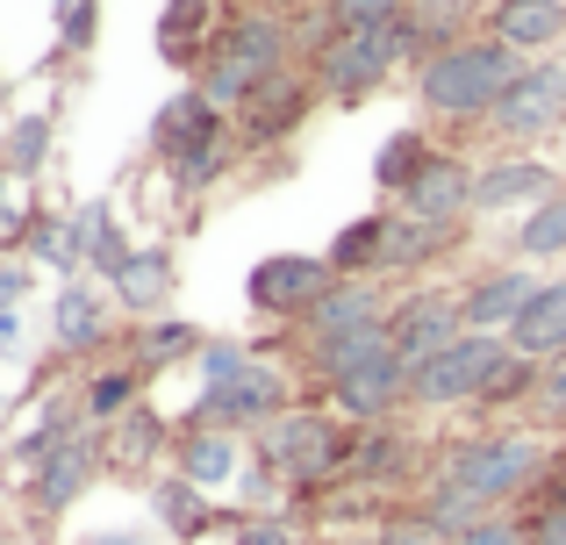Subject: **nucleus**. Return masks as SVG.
I'll return each instance as SVG.
<instances>
[{"label": "nucleus", "mask_w": 566, "mask_h": 545, "mask_svg": "<svg viewBox=\"0 0 566 545\" xmlns=\"http://www.w3.org/2000/svg\"><path fill=\"white\" fill-rule=\"evenodd\" d=\"M387 316H395V308H387V302H380V287L359 273V280H337V287H331V294H323V302L302 316V331H308V345H316V337L366 331V323H387Z\"/></svg>", "instance_id": "a211bd4d"}, {"label": "nucleus", "mask_w": 566, "mask_h": 545, "mask_svg": "<svg viewBox=\"0 0 566 545\" xmlns=\"http://www.w3.org/2000/svg\"><path fill=\"white\" fill-rule=\"evenodd\" d=\"M352 452H359V431L316 417V409H294V417L265 423V467L294 489H316L331 474H352Z\"/></svg>", "instance_id": "20e7f679"}, {"label": "nucleus", "mask_w": 566, "mask_h": 545, "mask_svg": "<svg viewBox=\"0 0 566 545\" xmlns=\"http://www.w3.org/2000/svg\"><path fill=\"white\" fill-rule=\"evenodd\" d=\"M545 474V446L524 431H488V438H467V446H452V460H444V481H459V489H473L481 503H510V495L538 489Z\"/></svg>", "instance_id": "39448f33"}, {"label": "nucleus", "mask_w": 566, "mask_h": 545, "mask_svg": "<svg viewBox=\"0 0 566 545\" xmlns=\"http://www.w3.org/2000/svg\"><path fill=\"white\" fill-rule=\"evenodd\" d=\"M538 287L545 280H531L524 266H495V273H481L467 294H459V316H467V331H510Z\"/></svg>", "instance_id": "2eb2a0df"}, {"label": "nucleus", "mask_w": 566, "mask_h": 545, "mask_svg": "<svg viewBox=\"0 0 566 545\" xmlns=\"http://www.w3.org/2000/svg\"><path fill=\"white\" fill-rule=\"evenodd\" d=\"M495 43H510L516 57L524 51H545V43L566 36V0H495Z\"/></svg>", "instance_id": "aec40b11"}, {"label": "nucleus", "mask_w": 566, "mask_h": 545, "mask_svg": "<svg viewBox=\"0 0 566 545\" xmlns=\"http://www.w3.org/2000/svg\"><path fill=\"white\" fill-rule=\"evenodd\" d=\"M108 294L129 308V316H158V308L172 302V252H166V244H137L129 266L108 280Z\"/></svg>", "instance_id": "6ab92c4d"}, {"label": "nucleus", "mask_w": 566, "mask_h": 545, "mask_svg": "<svg viewBox=\"0 0 566 545\" xmlns=\"http://www.w3.org/2000/svg\"><path fill=\"white\" fill-rule=\"evenodd\" d=\"M473 180L481 166H467L459 151H430V166L409 180L401 195V216H423V223H467L473 216Z\"/></svg>", "instance_id": "f8f14e48"}, {"label": "nucleus", "mask_w": 566, "mask_h": 545, "mask_svg": "<svg viewBox=\"0 0 566 545\" xmlns=\"http://www.w3.org/2000/svg\"><path fill=\"white\" fill-rule=\"evenodd\" d=\"M94 467H101V446L72 431L65 446H57L51 460H43L36 474H29V481H36V510H43V517H57V510H72V503H80V495H86V481H94Z\"/></svg>", "instance_id": "f3484780"}, {"label": "nucleus", "mask_w": 566, "mask_h": 545, "mask_svg": "<svg viewBox=\"0 0 566 545\" xmlns=\"http://www.w3.org/2000/svg\"><path fill=\"white\" fill-rule=\"evenodd\" d=\"M409 460H416L409 438L387 431V423H374V431H359V452H352V481H395Z\"/></svg>", "instance_id": "2f4dec72"}, {"label": "nucleus", "mask_w": 566, "mask_h": 545, "mask_svg": "<svg viewBox=\"0 0 566 545\" xmlns=\"http://www.w3.org/2000/svg\"><path fill=\"white\" fill-rule=\"evenodd\" d=\"M502 352H510V331H467V337H452L438 359H423L409 374V402L416 409L481 402V388H488V374L502 366Z\"/></svg>", "instance_id": "423d86ee"}, {"label": "nucleus", "mask_w": 566, "mask_h": 545, "mask_svg": "<svg viewBox=\"0 0 566 545\" xmlns=\"http://www.w3.org/2000/svg\"><path fill=\"white\" fill-rule=\"evenodd\" d=\"M538 380H545V359H524V352H502V366L488 374L481 388V409H510V402H538Z\"/></svg>", "instance_id": "473e14b6"}, {"label": "nucleus", "mask_w": 566, "mask_h": 545, "mask_svg": "<svg viewBox=\"0 0 566 545\" xmlns=\"http://www.w3.org/2000/svg\"><path fill=\"white\" fill-rule=\"evenodd\" d=\"M94 22H101V0H57V36H65V51H94Z\"/></svg>", "instance_id": "58836bf2"}, {"label": "nucleus", "mask_w": 566, "mask_h": 545, "mask_svg": "<svg viewBox=\"0 0 566 545\" xmlns=\"http://www.w3.org/2000/svg\"><path fill=\"white\" fill-rule=\"evenodd\" d=\"M488 123H495L502 144H538L553 129H566V65H524Z\"/></svg>", "instance_id": "1a4fd4ad"}, {"label": "nucleus", "mask_w": 566, "mask_h": 545, "mask_svg": "<svg viewBox=\"0 0 566 545\" xmlns=\"http://www.w3.org/2000/svg\"><path fill=\"white\" fill-rule=\"evenodd\" d=\"M22 345V316H14V308H0V352H14Z\"/></svg>", "instance_id": "09e8293b"}, {"label": "nucleus", "mask_w": 566, "mask_h": 545, "mask_svg": "<svg viewBox=\"0 0 566 545\" xmlns=\"http://www.w3.org/2000/svg\"><path fill=\"white\" fill-rule=\"evenodd\" d=\"M337 280H345V273H337L331 259L273 252V259H259V266H251L244 294H251V308H259V316H308V308H316Z\"/></svg>", "instance_id": "6e6552de"}, {"label": "nucleus", "mask_w": 566, "mask_h": 545, "mask_svg": "<svg viewBox=\"0 0 566 545\" xmlns=\"http://www.w3.org/2000/svg\"><path fill=\"white\" fill-rule=\"evenodd\" d=\"M86 545H144L137 532H101V538H86Z\"/></svg>", "instance_id": "8fccbe9b"}, {"label": "nucleus", "mask_w": 566, "mask_h": 545, "mask_svg": "<svg viewBox=\"0 0 566 545\" xmlns=\"http://www.w3.org/2000/svg\"><path fill=\"white\" fill-rule=\"evenodd\" d=\"M201 345L208 337L193 331V323H151V331L129 345V366H137V374H158V366H172V359H193Z\"/></svg>", "instance_id": "72a5a7b5"}, {"label": "nucleus", "mask_w": 566, "mask_h": 545, "mask_svg": "<svg viewBox=\"0 0 566 545\" xmlns=\"http://www.w3.org/2000/svg\"><path fill=\"white\" fill-rule=\"evenodd\" d=\"M531 538H538V545H566V495H559L553 510H538V517H531Z\"/></svg>", "instance_id": "49530a36"}, {"label": "nucleus", "mask_w": 566, "mask_h": 545, "mask_svg": "<svg viewBox=\"0 0 566 545\" xmlns=\"http://www.w3.org/2000/svg\"><path fill=\"white\" fill-rule=\"evenodd\" d=\"M129 252H137V244L123 238V230H115V216H108V201H101V223H94V252H86V266H94L101 280H115L129 266Z\"/></svg>", "instance_id": "e433bc0d"}, {"label": "nucleus", "mask_w": 566, "mask_h": 545, "mask_svg": "<svg viewBox=\"0 0 566 545\" xmlns=\"http://www.w3.org/2000/svg\"><path fill=\"white\" fill-rule=\"evenodd\" d=\"M36 223V216L22 209V201H14V187H8V172H0V238H22V230Z\"/></svg>", "instance_id": "a18cd8bd"}, {"label": "nucleus", "mask_w": 566, "mask_h": 545, "mask_svg": "<svg viewBox=\"0 0 566 545\" xmlns=\"http://www.w3.org/2000/svg\"><path fill=\"white\" fill-rule=\"evenodd\" d=\"M510 345L524 352V359H559L566 352V280H545V287L531 294V308L510 323Z\"/></svg>", "instance_id": "412c9836"}, {"label": "nucleus", "mask_w": 566, "mask_h": 545, "mask_svg": "<svg viewBox=\"0 0 566 545\" xmlns=\"http://www.w3.org/2000/svg\"><path fill=\"white\" fill-rule=\"evenodd\" d=\"M280 417H287V374L265 359H251L230 380H208L201 409H193V423H216V431H265Z\"/></svg>", "instance_id": "0eeeda50"}, {"label": "nucleus", "mask_w": 566, "mask_h": 545, "mask_svg": "<svg viewBox=\"0 0 566 545\" xmlns=\"http://www.w3.org/2000/svg\"><path fill=\"white\" fill-rule=\"evenodd\" d=\"M201 366H208V380H230V374H244V366H251V352L230 345V337H216V345H201Z\"/></svg>", "instance_id": "79ce46f5"}, {"label": "nucleus", "mask_w": 566, "mask_h": 545, "mask_svg": "<svg viewBox=\"0 0 566 545\" xmlns=\"http://www.w3.org/2000/svg\"><path fill=\"white\" fill-rule=\"evenodd\" d=\"M0 172H8V166H0Z\"/></svg>", "instance_id": "603ef678"}, {"label": "nucleus", "mask_w": 566, "mask_h": 545, "mask_svg": "<svg viewBox=\"0 0 566 545\" xmlns=\"http://www.w3.org/2000/svg\"><path fill=\"white\" fill-rule=\"evenodd\" d=\"M409 51H423V29H416V14H401V22L387 29H331V36L316 43V86L331 101H366L387 72L401 65Z\"/></svg>", "instance_id": "7ed1b4c3"}, {"label": "nucleus", "mask_w": 566, "mask_h": 545, "mask_svg": "<svg viewBox=\"0 0 566 545\" xmlns=\"http://www.w3.org/2000/svg\"><path fill=\"white\" fill-rule=\"evenodd\" d=\"M538 402H545V409H553V417L566 423V352H559V359H545V380H538Z\"/></svg>", "instance_id": "37998d69"}, {"label": "nucleus", "mask_w": 566, "mask_h": 545, "mask_svg": "<svg viewBox=\"0 0 566 545\" xmlns=\"http://www.w3.org/2000/svg\"><path fill=\"white\" fill-rule=\"evenodd\" d=\"M452 545H538V538H531V524L488 517V524H473V532H467V538H452Z\"/></svg>", "instance_id": "a19ab883"}, {"label": "nucleus", "mask_w": 566, "mask_h": 545, "mask_svg": "<svg viewBox=\"0 0 566 545\" xmlns=\"http://www.w3.org/2000/svg\"><path fill=\"white\" fill-rule=\"evenodd\" d=\"M387 337H395V359L416 374V366L438 359L452 337H467V316H459L452 294H430V287H423V294H409V302L387 316Z\"/></svg>", "instance_id": "9b49d317"}, {"label": "nucleus", "mask_w": 566, "mask_h": 545, "mask_svg": "<svg viewBox=\"0 0 566 545\" xmlns=\"http://www.w3.org/2000/svg\"><path fill=\"white\" fill-rule=\"evenodd\" d=\"M430 166V137L423 129H395V137L380 144V158H374V180H380V195H409V180Z\"/></svg>", "instance_id": "7c9ffc66"}, {"label": "nucleus", "mask_w": 566, "mask_h": 545, "mask_svg": "<svg viewBox=\"0 0 566 545\" xmlns=\"http://www.w3.org/2000/svg\"><path fill=\"white\" fill-rule=\"evenodd\" d=\"M273 80H287V22H273V14H237V22L216 29L193 86H201L216 108L244 115Z\"/></svg>", "instance_id": "f03ea898"}, {"label": "nucleus", "mask_w": 566, "mask_h": 545, "mask_svg": "<svg viewBox=\"0 0 566 545\" xmlns=\"http://www.w3.org/2000/svg\"><path fill=\"white\" fill-rule=\"evenodd\" d=\"M151 510H158V524H166V532H172V538H201V532H208V524H216V517H208V495H201V489H193V481H187V474H172V481H158V489H151Z\"/></svg>", "instance_id": "cd10ccee"}, {"label": "nucleus", "mask_w": 566, "mask_h": 545, "mask_svg": "<svg viewBox=\"0 0 566 545\" xmlns=\"http://www.w3.org/2000/svg\"><path fill=\"white\" fill-rule=\"evenodd\" d=\"M137 366H108V374H94V388H86V417L94 423H123L129 409H137Z\"/></svg>", "instance_id": "f704fd0d"}, {"label": "nucleus", "mask_w": 566, "mask_h": 545, "mask_svg": "<svg viewBox=\"0 0 566 545\" xmlns=\"http://www.w3.org/2000/svg\"><path fill=\"white\" fill-rule=\"evenodd\" d=\"M331 29H387L401 14H416V0H323Z\"/></svg>", "instance_id": "c9c22d12"}, {"label": "nucleus", "mask_w": 566, "mask_h": 545, "mask_svg": "<svg viewBox=\"0 0 566 545\" xmlns=\"http://www.w3.org/2000/svg\"><path fill=\"white\" fill-rule=\"evenodd\" d=\"M510 252L516 259H559L566 252V187H559L553 201H538V209L510 230Z\"/></svg>", "instance_id": "c756f323"}, {"label": "nucleus", "mask_w": 566, "mask_h": 545, "mask_svg": "<svg viewBox=\"0 0 566 545\" xmlns=\"http://www.w3.org/2000/svg\"><path fill=\"white\" fill-rule=\"evenodd\" d=\"M559 180L553 166H538L531 151H502L481 166V180H473V216H502V209H538V201H553Z\"/></svg>", "instance_id": "ddd939ff"}, {"label": "nucleus", "mask_w": 566, "mask_h": 545, "mask_svg": "<svg viewBox=\"0 0 566 545\" xmlns=\"http://www.w3.org/2000/svg\"><path fill=\"white\" fill-rule=\"evenodd\" d=\"M323 388H331L337 417H345L352 431H374V423H387L401 402H409V366H401L395 345H387V352H374V359H359V366H345V374H331Z\"/></svg>", "instance_id": "9d476101"}, {"label": "nucleus", "mask_w": 566, "mask_h": 545, "mask_svg": "<svg viewBox=\"0 0 566 545\" xmlns=\"http://www.w3.org/2000/svg\"><path fill=\"white\" fill-rule=\"evenodd\" d=\"M29 294V266L22 259H0V308H14Z\"/></svg>", "instance_id": "de8ad7c7"}, {"label": "nucleus", "mask_w": 566, "mask_h": 545, "mask_svg": "<svg viewBox=\"0 0 566 545\" xmlns=\"http://www.w3.org/2000/svg\"><path fill=\"white\" fill-rule=\"evenodd\" d=\"M222 129H230V123H222L216 101H208L201 86H180V94L158 108V123H151V151L166 158V166H180L187 151H201L208 137H222Z\"/></svg>", "instance_id": "4468645a"}, {"label": "nucleus", "mask_w": 566, "mask_h": 545, "mask_svg": "<svg viewBox=\"0 0 566 545\" xmlns=\"http://www.w3.org/2000/svg\"><path fill=\"white\" fill-rule=\"evenodd\" d=\"M387 223H395V216H359V223H345V230H337V244H331L323 259H331L345 280L374 273L380 259H387Z\"/></svg>", "instance_id": "bb28decb"}, {"label": "nucleus", "mask_w": 566, "mask_h": 545, "mask_svg": "<svg viewBox=\"0 0 566 545\" xmlns=\"http://www.w3.org/2000/svg\"><path fill=\"white\" fill-rule=\"evenodd\" d=\"M51 323H57V352H101L108 345V308H101L94 287H65Z\"/></svg>", "instance_id": "393cba45"}, {"label": "nucleus", "mask_w": 566, "mask_h": 545, "mask_svg": "<svg viewBox=\"0 0 566 545\" xmlns=\"http://www.w3.org/2000/svg\"><path fill=\"white\" fill-rule=\"evenodd\" d=\"M316 94H323V86H308V80H273L244 115H237L244 144H251V151H273V144H287L294 129H302V115H308V101H316Z\"/></svg>", "instance_id": "dca6fc26"}, {"label": "nucleus", "mask_w": 566, "mask_h": 545, "mask_svg": "<svg viewBox=\"0 0 566 545\" xmlns=\"http://www.w3.org/2000/svg\"><path fill=\"white\" fill-rule=\"evenodd\" d=\"M172 460H180V474L193 489H222V481H237V467H244V452H237V431H216V423H193V431L172 446Z\"/></svg>", "instance_id": "4be33fe9"}, {"label": "nucleus", "mask_w": 566, "mask_h": 545, "mask_svg": "<svg viewBox=\"0 0 566 545\" xmlns=\"http://www.w3.org/2000/svg\"><path fill=\"white\" fill-rule=\"evenodd\" d=\"M158 452V417H144V409H129L123 423H115V467H144Z\"/></svg>", "instance_id": "4c0bfd02"}, {"label": "nucleus", "mask_w": 566, "mask_h": 545, "mask_svg": "<svg viewBox=\"0 0 566 545\" xmlns=\"http://www.w3.org/2000/svg\"><path fill=\"white\" fill-rule=\"evenodd\" d=\"M380 545H452V538H444V532H430L423 517H409V524H387Z\"/></svg>", "instance_id": "c03bdc74"}, {"label": "nucleus", "mask_w": 566, "mask_h": 545, "mask_svg": "<svg viewBox=\"0 0 566 545\" xmlns=\"http://www.w3.org/2000/svg\"><path fill=\"white\" fill-rule=\"evenodd\" d=\"M524 72V57L495 36H467L452 51H438L416 80V101H423L430 123H488L510 94V80Z\"/></svg>", "instance_id": "f257e3e1"}, {"label": "nucleus", "mask_w": 566, "mask_h": 545, "mask_svg": "<svg viewBox=\"0 0 566 545\" xmlns=\"http://www.w3.org/2000/svg\"><path fill=\"white\" fill-rule=\"evenodd\" d=\"M488 517H495V503H481V495L459 489V481H438L430 503H423V524H430V532H444V538H467L473 524H488Z\"/></svg>", "instance_id": "c85d7f7f"}, {"label": "nucleus", "mask_w": 566, "mask_h": 545, "mask_svg": "<svg viewBox=\"0 0 566 545\" xmlns=\"http://www.w3.org/2000/svg\"><path fill=\"white\" fill-rule=\"evenodd\" d=\"M208 43H216V0H166L158 14V51L172 65H201Z\"/></svg>", "instance_id": "5701e85b"}, {"label": "nucleus", "mask_w": 566, "mask_h": 545, "mask_svg": "<svg viewBox=\"0 0 566 545\" xmlns=\"http://www.w3.org/2000/svg\"><path fill=\"white\" fill-rule=\"evenodd\" d=\"M345 545H380V538H345Z\"/></svg>", "instance_id": "3c124183"}, {"label": "nucleus", "mask_w": 566, "mask_h": 545, "mask_svg": "<svg viewBox=\"0 0 566 545\" xmlns=\"http://www.w3.org/2000/svg\"><path fill=\"white\" fill-rule=\"evenodd\" d=\"M467 238V223H423V216H395L387 223V259L380 266H430V259H444L452 244Z\"/></svg>", "instance_id": "b1692460"}, {"label": "nucleus", "mask_w": 566, "mask_h": 545, "mask_svg": "<svg viewBox=\"0 0 566 545\" xmlns=\"http://www.w3.org/2000/svg\"><path fill=\"white\" fill-rule=\"evenodd\" d=\"M230 545H302V532H294V517H244Z\"/></svg>", "instance_id": "ea45409f"}, {"label": "nucleus", "mask_w": 566, "mask_h": 545, "mask_svg": "<svg viewBox=\"0 0 566 545\" xmlns=\"http://www.w3.org/2000/svg\"><path fill=\"white\" fill-rule=\"evenodd\" d=\"M51 115L43 108H29V115H14L8 123V144H0V166H8V180H36L43 166H51Z\"/></svg>", "instance_id": "a878e982"}]
</instances>
